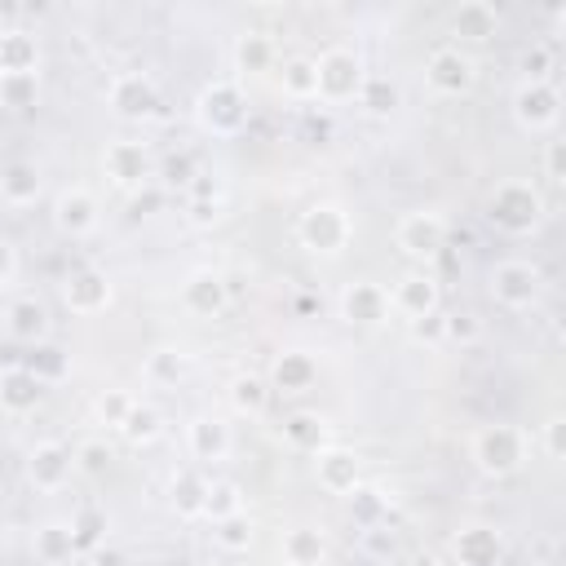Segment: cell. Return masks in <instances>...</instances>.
<instances>
[{"label":"cell","mask_w":566,"mask_h":566,"mask_svg":"<svg viewBox=\"0 0 566 566\" xmlns=\"http://www.w3.org/2000/svg\"><path fill=\"white\" fill-rule=\"evenodd\" d=\"M230 305V283L217 274V270H195L186 283H181V310L195 314V318H217L226 314Z\"/></svg>","instance_id":"obj_19"},{"label":"cell","mask_w":566,"mask_h":566,"mask_svg":"<svg viewBox=\"0 0 566 566\" xmlns=\"http://www.w3.org/2000/svg\"><path fill=\"white\" fill-rule=\"evenodd\" d=\"M226 217V195H221V181H217V172H195V181L186 186V221L190 226H199V230H208V226H217Z\"/></svg>","instance_id":"obj_23"},{"label":"cell","mask_w":566,"mask_h":566,"mask_svg":"<svg viewBox=\"0 0 566 566\" xmlns=\"http://www.w3.org/2000/svg\"><path fill=\"white\" fill-rule=\"evenodd\" d=\"M279 88L292 97V102H314V57H287L283 71H279Z\"/></svg>","instance_id":"obj_41"},{"label":"cell","mask_w":566,"mask_h":566,"mask_svg":"<svg viewBox=\"0 0 566 566\" xmlns=\"http://www.w3.org/2000/svg\"><path fill=\"white\" fill-rule=\"evenodd\" d=\"M75 469H84V473H106L111 469V447L102 442V438H88V442H80L75 447Z\"/></svg>","instance_id":"obj_49"},{"label":"cell","mask_w":566,"mask_h":566,"mask_svg":"<svg viewBox=\"0 0 566 566\" xmlns=\"http://www.w3.org/2000/svg\"><path fill=\"white\" fill-rule=\"evenodd\" d=\"M234 438H230V424L221 416H190L186 420V451L190 460L199 464H221L230 455Z\"/></svg>","instance_id":"obj_20"},{"label":"cell","mask_w":566,"mask_h":566,"mask_svg":"<svg viewBox=\"0 0 566 566\" xmlns=\"http://www.w3.org/2000/svg\"><path fill=\"white\" fill-rule=\"evenodd\" d=\"M358 544H363V553L376 557V562H389V557L398 553V535L389 531V522H385V526H367V531L358 535Z\"/></svg>","instance_id":"obj_48"},{"label":"cell","mask_w":566,"mask_h":566,"mask_svg":"<svg viewBox=\"0 0 566 566\" xmlns=\"http://www.w3.org/2000/svg\"><path fill=\"white\" fill-rule=\"evenodd\" d=\"M539 451L557 464V460H566V416L562 411H553L544 424H539Z\"/></svg>","instance_id":"obj_47"},{"label":"cell","mask_w":566,"mask_h":566,"mask_svg":"<svg viewBox=\"0 0 566 566\" xmlns=\"http://www.w3.org/2000/svg\"><path fill=\"white\" fill-rule=\"evenodd\" d=\"M230 513H243V486L234 478H212L208 482V500H203V517L221 522Z\"/></svg>","instance_id":"obj_42"},{"label":"cell","mask_w":566,"mask_h":566,"mask_svg":"<svg viewBox=\"0 0 566 566\" xmlns=\"http://www.w3.org/2000/svg\"><path fill=\"white\" fill-rule=\"evenodd\" d=\"M44 195V172L35 159H9L0 168V199L9 208H31Z\"/></svg>","instance_id":"obj_24"},{"label":"cell","mask_w":566,"mask_h":566,"mask_svg":"<svg viewBox=\"0 0 566 566\" xmlns=\"http://www.w3.org/2000/svg\"><path fill=\"white\" fill-rule=\"evenodd\" d=\"M13 279H18V248H13V239L0 234V287H9Z\"/></svg>","instance_id":"obj_53"},{"label":"cell","mask_w":566,"mask_h":566,"mask_svg":"<svg viewBox=\"0 0 566 566\" xmlns=\"http://www.w3.org/2000/svg\"><path fill=\"white\" fill-rule=\"evenodd\" d=\"M469 460L482 478H517L531 460V438L522 424H509V420H495V424H478L469 433Z\"/></svg>","instance_id":"obj_1"},{"label":"cell","mask_w":566,"mask_h":566,"mask_svg":"<svg viewBox=\"0 0 566 566\" xmlns=\"http://www.w3.org/2000/svg\"><path fill=\"white\" fill-rule=\"evenodd\" d=\"M84 566H128V553L111 548V544H97L93 553H84Z\"/></svg>","instance_id":"obj_52"},{"label":"cell","mask_w":566,"mask_h":566,"mask_svg":"<svg viewBox=\"0 0 566 566\" xmlns=\"http://www.w3.org/2000/svg\"><path fill=\"white\" fill-rule=\"evenodd\" d=\"M389 509H394V500H389L380 486H358V491L349 495V517H354L358 531L385 526V522H389Z\"/></svg>","instance_id":"obj_38"},{"label":"cell","mask_w":566,"mask_h":566,"mask_svg":"<svg viewBox=\"0 0 566 566\" xmlns=\"http://www.w3.org/2000/svg\"><path fill=\"white\" fill-rule=\"evenodd\" d=\"M389 305H394V314H402V318H411V323H424V318H433L438 305H442V283H438L424 265L402 270V274L394 279V287H389Z\"/></svg>","instance_id":"obj_11"},{"label":"cell","mask_w":566,"mask_h":566,"mask_svg":"<svg viewBox=\"0 0 566 566\" xmlns=\"http://www.w3.org/2000/svg\"><path fill=\"white\" fill-rule=\"evenodd\" d=\"M522 80H535V84H548L553 80V53L544 44H531L522 53Z\"/></svg>","instance_id":"obj_50"},{"label":"cell","mask_w":566,"mask_h":566,"mask_svg":"<svg viewBox=\"0 0 566 566\" xmlns=\"http://www.w3.org/2000/svg\"><path fill=\"white\" fill-rule=\"evenodd\" d=\"M314 482L327 495L349 500L363 486V460L349 447H323V451H314Z\"/></svg>","instance_id":"obj_18"},{"label":"cell","mask_w":566,"mask_h":566,"mask_svg":"<svg viewBox=\"0 0 566 566\" xmlns=\"http://www.w3.org/2000/svg\"><path fill=\"white\" fill-rule=\"evenodd\" d=\"M234 66H239L243 75L270 71V66H274V44H270L265 35H256V31L239 35V40H234Z\"/></svg>","instance_id":"obj_40"},{"label":"cell","mask_w":566,"mask_h":566,"mask_svg":"<svg viewBox=\"0 0 566 566\" xmlns=\"http://www.w3.org/2000/svg\"><path fill=\"white\" fill-rule=\"evenodd\" d=\"M279 557H283V566H323L327 562V535L310 522H296L279 535Z\"/></svg>","instance_id":"obj_25"},{"label":"cell","mask_w":566,"mask_h":566,"mask_svg":"<svg viewBox=\"0 0 566 566\" xmlns=\"http://www.w3.org/2000/svg\"><path fill=\"white\" fill-rule=\"evenodd\" d=\"M230 407H234V416H248V420L265 416V407H270V380L256 376V371H239L230 380Z\"/></svg>","instance_id":"obj_33"},{"label":"cell","mask_w":566,"mask_h":566,"mask_svg":"<svg viewBox=\"0 0 566 566\" xmlns=\"http://www.w3.org/2000/svg\"><path fill=\"white\" fill-rule=\"evenodd\" d=\"M544 177H548L553 186L566 181V142H562V137L544 142Z\"/></svg>","instance_id":"obj_51"},{"label":"cell","mask_w":566,"mask_h":566,"mask_svg":"<svg viewBox=\"0 0 566 566\" xmlns=\"http://www.w3.org/2000/svg\"><path fill=\"white\" fill-rule=\"evenodd\" d=\"M504 531L495 522H464L451 535V557L455 566H500L504 562Z\"/></svg>","instance_id":"obj_17"},{"label":"cell","mask_w":566,"mask_h":566,"mask_svg":"<svg viewBox=\"0 0 566 566\" xmlns=\"http://www.w3.org/2000/svg\"><path fill=\"white\" fill-rule=\"evenodd\" d=\"M40 398H44V385H40L22 363H13V367L0 371V411L27 416V411L40 407Z\"/></svg>","instance_id":"obj_27"},{"label":"cell","mask_w":566,"mask_h":566,"mask_svg":"<svg viewBox=\"0 0 566 566\" xmlns=\"http://www.w3.org/2000/svg\"><path fill=\"white\" fill-rule=\"evenodd\" d=\"M509 111H513V124L522 133H553L557 119H562V88L553 80L548 84L517 80L513 93H509Z\"/></svg>","instance_id":"obj_7"},{"label":"cell","mask_w":566,"mask_h":566,"mask_svg":"<svg viewBox=\"0 0 566 566\" xmlns=\"http://www.w3.org/2000/svg\"><path fill=\"white\" fill-rule=\"evenodd\" d=\"M195 172H199V164H195L190 150H177V155H168L164 164H155V177L168 181V186H181V190L195 181Z\"/></svg>","instance_id":"obj_46"},{"label":"cell","mask_w":566,"mask_h":566,"mask_svg":"<svg viewBox=\"0 0 566 566\" xmlns=\"http://www.w3.org/2000/svg\"><path fill=\"white\" fill-rule=\"evenodd\" d=\"M486 287H491V301L522 314V310H535L539 296H544V274L535 261H522V256H504L491 265L486 274Z\"/></svg>","instance_id":"obj_6"},{"label":"cell","mask_w":566,"mask_h":566,"mask_svg":"<svg viewBox=\"0 0 566 566\" xmlns=\"http://www.w3.org/2000/svg\"><path fill=\"white\" fill-rule=\"evenodd\" d=\"M212 544H217L221 553H230V557L248 553V548L256 544V522L248 517V509H243V513H230V517H221V522H212Z\"/></svg>","instance_id":"obj_37"},{"label":"cell","mask_w":566,"mask_h":566,"mask_svg":"<svg viewBox=\"0 0 566 566\" xmlns=\"http://www.w3.org/2000/svg\"><path fill=\"white\" fill-rule=\"evenodd\" d=\"M115 433H119L128 447H150V442L164 433V416H159L155 402H133L128 416H124V424H119Z\"/></svg>","instance_id":"obj_36"},{"label":"cell","mask_w":566,"mask_h":566,"mask_svg":"<svg viewBox=\"0 0 566 566\" xmlns=\"http://www.w3.org/2000/svg\"><path fill=\"white\" fill-rule=\"evenodd\" d=\"M22 367H27V371H31L40 385H53V380H66L71 358H66V349H57V345L40 340V345H31V354L22 358Z\"/></svg>","instance_id":"obj_39"},{"label":"cell","mask_w":566,"mask_h":566,"mask_svg":"<svg viewBox=\"0 0 566 566\" xmlns=\"http://www.w3.org/2000/svg\"><path fill=\"white\" fill-rule=\"evenodd\" d=\"M31 548H35V562H40V566H62V562H71V557H75L71 526H66V522H44V526H35Z\"/></svg>","instance_id":"obj_34"},{"label":"cell","mask_w":566,"mask_h":566,"mask_svg":"<svg viewBox=\"0 0 566 566\" xmlns=\"http://www.w3.org/2000/svg\"><path fill=\"white\" fill-rule=\"evenodd\" d=\"M66 526H71V539H75V557H84V553H93L97 544H106V531H111L106 509H97V504H80Z\"/></svg>","instance_id":"obj_35"},{"label":"cell","mask_w":566,"mask_h":566,"mask_svg":"<svg viewBox=\"0 0 566 566\" xmlns=\"http://www.w3.org/2000/svg\"><path fill=\"white\" fill-rule=\"evenodd\" d=\"M336 310H340V318H345L349 327H385L389 314H394L389 287L376 283V279H354V283H345Z\"/></svg>","instance_id":"obj_13"},{"label":"cell","mask_w":566,"mask_h":566,"mask_svg":"<svg viewBox=\"0 0 566 566\" xmlns=\"http://www.w3.org/2000/svg\"><path fill=\"white\" fill-rule=\"evenodd\" d=\"M544 195L535 181H522V177H509V181H495V190L486 195V221L509 234V239H526L544 226Z\"/></svg>","instance_id":"obj_2"},{"label":"cell","mask_w":566,"mask_h":566,"mask_svg":"<svg viewBox=\"0 0 566 566\" xmlns=\"http://www.w3.org/2000/svg\"><path fill=\"white\" fill-rule=\"evenodd\" d=\"M40 35L27 27H0V75H40Z\"/></svg>","instance_id":"obj_22"},{"label":"cell","mask_w":566,"mask_h":566,"mask_svg":"<svg viewBox=\"0 0 566 566\" xmlns=\"http://www.w3.org/2000/svg\"><path fill=\"white\" fill-rule=\"evenodd\" d=\"M203 500H208V478L195 469V464H181L172 478H168V509L186 522L203 517Z\"/></svg>","instance_id":"obj_26"},{"label":"cell","mask_w":566,"mask_h":566,"mask_svg":"<svg viewBox=\"0 0 566 566\" xmlns=\"http://www.w3.org/2000/svg\"><path fill=\"white\" fill-rule=\"evenodd\" d=\"M4 318H9V336H13V340H27V345L49 340V332H53L49 310H44V301H35V296H18V301H9Z\"/></svg>","instance_id":"obj_29"},{"label":"cell","mask_w":566,"mask_h":566,"mask_svg":"<svg viewBox=\"0 0 566 566\" xmlns=\"http://www.w3.org/2000/svg\"><path fill=\"white\" fill-rule=\"evenodd\" d=\"M40 102V75H0V106L31 111Z\"/></svg>","instance_id":"obj_44"},{"label":"cell","mask_w":566,"mask_h":566,"mask_svg":"<svg viewBox=\"0 0 566 566\" xmlns=\"http://www.w3.org/2000/svg\"><path fill=\"white\" fill-rule=\"evenodd\" d=\"M133 402H137L133 394H124V389H106V394H97V402H93V416H97V424H106V429H119Z\"/></svg>","instance_id":"obj_45"},{"label":"cell","mask_w":566,"mask_h":566,"mask_svg":"<svg viewBox=\"0 0 566 566\" xmlns=\"http://www.w3.org/2000/svg\"><path fill=\"white\" fill-rule=\"evenodd\" d=\"M495 31H500L495 4H486V0H464V4L451 9V35H460L464 44H482V40H491Z\"/></svg>","instance_id":"obj_28"},{"label":"cell","mask_w":566,"mask_h":566,"mask_svg":"<svg viewBox=\"0 0 566 566\" xmlns=\"http://www.w3.org/2000/svg\"><path fill=\"white\" fill-rule=\"evenodd\" d=\"M358 106H363V115H371V119H389V115L402 106V88H398L389 75L367 71V80H363V88H358Z\"/></svg>","instance_id":"obj_32"},{"label":"cell","mask_w":566,"mask_h":566,"mask_svg":"<svg viewBox=\"0 0 566 566\" xmlns=\"http://www.w3.org/2000/svg\"><path fill=\"white\" fill-rule=\"evenodd\" d=\"M97 221H102V203H97V195L88 186H66V190L53 195V226H57V234L88 239L97 230Z\"/></svg>","instance_id":"obj_16"},{"label":"cell","mask_w":566,"mask_h":566,"mask_svg":"<svg viewBox=\"0 0 566 566\" xmlns=\"http://www.w3.org/2000/svg\"><path fill=\"white\" fill-rule=\"evenodd\" d=\"M424 84H429L438 97H464V93L478 84V62H473V53H464L460 44H438V49L424 57Z\"/></svg>","instance_id":"obj_10"},{"label":"cell","mask_w":566,"mask_h":566,"mask_svg":"<svg viewBox=\"0 0 566 566\" xmlns=\"http://www.w3.org/2000/svg\"><path fill=\"white\" fill-rule=\"evenodd\" d=\"M106 102H111V111L119 119H150L164 106V97H159V88H155V80L146 71H119V75H111Z\"/></svg>","instance_id":"obj_12"},{"label":"cell","mask_w":566,"mask_h":566,"mask_svg":"<svg viewBox=\"0 0 566 566\" xmlns=\"http://www.w3.org/2000/svg\"><path fill=\"white\" fill-rule=\"evenodd\" d=\"M314 80H318V88H314L318 102L345 106V102H358V88L367 80V66H363V57L354 49L332 44V49H323L314 57Z\"/></svg>","instance_id":"obj_5"},{"label":"cell","mask_w":566,"mask_h":566,"mask_svg":"<svg viewBox=\"0 0 566 566\" xmlns=\"http://www.w3.org/2000/svg\"><path fill=\"white\" fill-rule=\"evenodd\" d=\"M186 371H190V354H186V349H172V345L150 349L146 363H142V376H146L155 389H172L177 380H186Z\"/></svg>","instance_id":"obj_31"},{"label":"cell","mask_w":566,"mask_h":566,"mask_svg":"<svg viewBox=\"0 0 566 566\" xmlns=\"http://www.w3.org/2000/svg\"><path fill=\"white\" fill-rule=\"evenodd\" d=\"M327 433H332V424H327L318 411H292V416L283 420V429H279V438H283L292 451H301V455L323 451V447H327Z\"/></svg>","instance_id":"obj_30"},{"label":"cell","mask_w":566,"mask_h":566,"mask_svg":"<svg viewBox=\"0 0 566 566\" xmlns=\"http://www.w3.org/2000/svg\"><path fill=\"white\" fill-rule=\"evenodd\" d=\"M252 119V102H248V88L230 75L221 80H208L195 97V124L208 133V137H239Z\"/></svg>","instance_id":"obj_3"},{"label":"cell","mask_w":566,"mask_h":566,"mask_svg":"<svg viewBox=\"0 0 566 566\" xmlns=\"http://www.w3.org/2000/svg\"><path fill=\"white\" fill-rule=\"evenodd\" d=\"M71 473H75V451L66 442H57V438H40L27 451V482L35 491H44V495L49 491H62L71 482Z\"/></svg>","instance_id":"obj_15"},{"label":"cell","mask_w":566,"mask_h":566,"mask_svg":"<svg viewBox=\"0 0 566 566\" xmlns=\"http://www.w3.org/2000/svg\"><path fill=\"white\" fill-rule=\"evenodd\" d=\"M394 243H398V252H402L407 261L424 265V261H433V256L447 248V217H442L438 208H411V212L398 217Z\"/></svg>","instance_id":"obj_8"},{"label":"cell","mask_w":566,"mask_h":566,"mask_svg":"<svg viewBox=\"0 0 566 566\" xmlns=\"http://www.w3.org/2000/svg\"><path fill=\"white\" fill-rule=\"evenodd\" d=\"M296 239H301V248L310 252V256H340L345 248H349V239H354V221H349V212L340 208V203H332V199H318V203H310L301 217H296Z\"/></svg>","instance_id":"obj_4"},{"label":"cell","mask_w":566,"mask_h":566,"mask_svg":"<svg viewBox=\"0 0 566 566\" xmlns=\"http://www.w3.org/2000/svg\"><path fill=\"white\" fill-rule=\"evenodd\" d=\"M270 394H305L318 385V358L310 349H283L270 363Z\"/></svg>","instance_id":"obj_21"},{"label":"cell","mask_w":566,"mask_h":566,"mask_svg":"<svg viewBox=\"0 0 566 566\" xmlns=\"http://www.w3.org/2000/svg\"><path fill=\"white\" fill-rule=\"evenodd\" d=\"M102 172H106V181L115 190L137 195V190H146L155 181V155H150L146 142H128L124 137V142H111L102 150Z\"/></svg>","instance_id":"obj_9"},{"label":"cell","mask_w":566,"mask_h":566,"mask_svg":"<svg viewBox=\"0 0 566 566\" xmlns=\"http://www.w3.org/2000/svg\"><path fill=\"white\" fill-rule=\"evenodd\" d=\"M438 332H442V340H451V345L469 349V345H478V340H482V318H478L473 310H451V314H442V318H438Z\"/></svg>","instance_id":"obj_43"},{"label":"cell","mask_w":566,"mask_h":566,"mask_svg":"<svg viewBox=\"0 0 566 566\" xmlns=\"http://www.w3.org/2000/svg\"><path fill=\"white\" fill-rule=\"evenodd\" d=\"M111 301H115V283H111L106 270L84 265V270H71L62 279V305L71 314H80V318H93V314L111 310Z\"/></svg>","instance_id":"obj_14"}]
</instances>
